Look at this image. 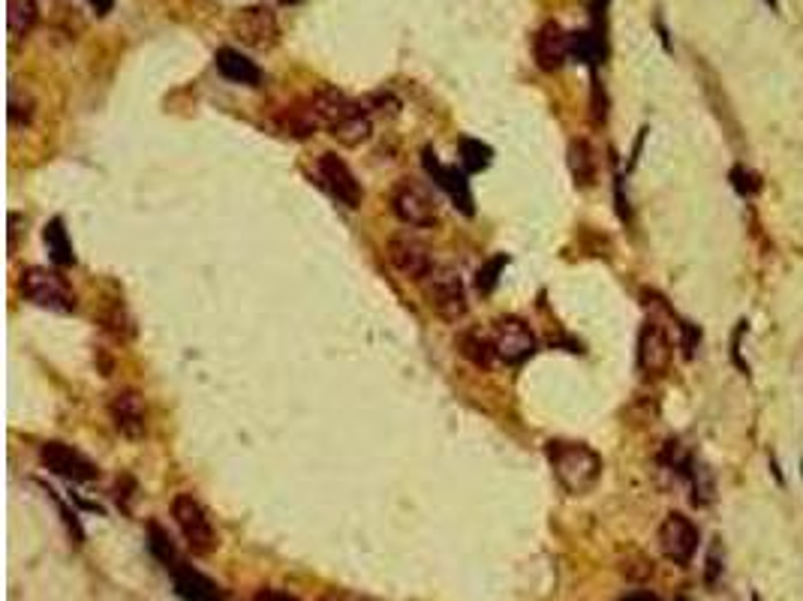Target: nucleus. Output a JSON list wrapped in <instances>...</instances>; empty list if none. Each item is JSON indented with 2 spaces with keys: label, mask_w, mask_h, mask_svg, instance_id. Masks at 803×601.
<instances>
[{
  "label": "nucleus",
  "mask_w": 803,
  "mask_h": 601,
  "mask_svg": "<svg viewBox=\"0 0 803 601\" xmlns=\"http://www.w3.org/2000/svg\"><path fill=\"white\" fill-rule=\"evenodd\" d=\"M548 460L560 487L572 496H587L602 478V457L584 442H548Z\"/></svg>",
  "instance_id": "1"
},
{
  "label": "nucleus",
  "mask_w": 803,
  "mask_h": 601,
  "mask_svg": "<svg viewBox=\"0 0 803 601\" xmlns=\"http://www.w3.org/2000/svg\"><path fill=\"white\" fill-rule=\"evenodd\" d=\"M422 289H425V301L428 307L449 325H458L467 310H470V301H467V286L461 280V274L455 268H434L425 280H422Z\"/></svg>",
  "instance_id": "2"
},
{
  "label": "nucleus",
  "mask_w": 803,
  "mask_h": 601,
  "mask_svg": "<svg viewBox=\"0 0 803 601\" xmlns=\"http://www.w3.org/2000/svg\"><path fill=\"white\" fill-rule=\"evenodd\" d=\"M19 289L28 301H34L43 310H52V313H73L76 310V292L70 289V283L58 271H49L43 265L25 268L19 277Z\"/></svg>",
  "instance_id": "3"
},
{
  "label": "nucleus",
  "mask_w": 803,
  "mask_h": 601,
  "mask_svg": "<svg viewBox=\"0 0 803 601\" xmlns=\"http://www.w3.org/2000/svg\"><path fill=\"white\" fill-rule=\"evenodd\" d=\"M391 211L400 223L413 226V229H428L437 223V202H434L431 190L413 178H404V181L394 184Z\"/></svg>",
  "instance_id": "4"
},
{
  "label": "nucleus",
  "mask_w": 803,
  "mask_h": 601,
  "mask_svg": "<svg viewBox=\"0 0 803 601\" xmlns=\"http://www.w3.org/2000/svg\"><path fill=\"white\" fill-rule=\"evenodd\" d=\"M172 517L187 541V547L199 556H208L217 547V532L205 514V508L190 496V493H178L172 499Z\"/></svg>",
  "instance_id": "5"
},
{
  "label": "nucleus",
  "mask_w": 803,
  "mask_h": 601,
  "mask_svg": "<svg viewBox=\"0 0 803 601\" xmlns=\"http://www.w3.org/2000/svg\"><path fill=\"white\" fill-rule=\"evenodd\" d=\"M698 526L680 514V511H671L662 526H659V550L674 562V565H689L692 556L698 553Z\"/></svg>",
  "instance_id": "6"
},
{
  "label": "nucleus",
  "mask_w": 803,
  "mask_h": 601,
  "mask_svg": "<svg viewBox=\"0 0 803 601\" xmlns=\"http://www.w3.org/2000/svg\"><path fill=\"white\" fill-rule=\"evenodd\" d=\"M491 337H494L500 361H506V364H521L536 352V334L518 316H500L494 322V334Z\"/></svg>",
  "instance_id": "7"
},
{
  "label": "nucleus",
  "mask_w": 803,
  "mask_h": 601,
  "mask_svg": "<svg viewBox=\"0 0 803 601\" xmlns=\"http://www.w3.org/2000/svg\"><path fill=\"white\" fill-rule=\"evenodd\" d=\"M671 358H674V346L668 340V331L656 319L644 322L641 334H638V367H641V373L650 376V379H659V376L668 373Z\"/></svg>",
  "instance_id": "8"
},
{
  "label": "nucleus",
  "mask_w": 803,
  "mask_h": 601,
  "mask_svg": "<svg viewBox=\"0 0 803 601\" xmlns=\"http://www.w3.org/2000/svg\"><path fill=\"white\" fill-rule=\"evenodd\" d=\"M388 259L400 274H404L407 280H416V283H422L437 268L431 262L428 247L419 238H413L410 232H400V235L388 238Z\"/></svg>",
  "instance_id": "9"
},
{
  "label": "nucleus",
  "mask_w": 803,
  "mask_h": 601,
  "mask_svg": "<svg viewBox=\"0 0 803 601\" xmlns=\"http://www.w3.org/2000/svg\"><path fill=\"white\" fill-rule=\"evenodd\" d=\"M232 31L235 37L250 46V49H271L280 40V28L277 19L271 16V10L265 7H247L232 19Z\"/></svg>",
  "instance_id": "10"
},
{
  "label": "nucleus",
  "mask_w": 803,
  "mask_h": 601,
  "mask_svg": "<svg viewBox=\"0 0 803 601\" xmlns=\"http://www.w3.org/2000/svg\"><path fill=\"white\" fill-rule=\"evenodd\" d=\"M109 415H112V424L115 430L124 436V439H133L139 442L145 433H148V412H145V403H142V394L127 388V391H118L109 403Z\"/></svg>",
  "instance_id": "11"
},
{
  "label": "nucleus",
  "mask_w": 803,
  "mask_h": 601,
  "mask_svg": "<svg viewBox=\"0 0 803 601\" xmlns=\"http://www.w3.org/2000/svg\"><path fill=\"white\" fill-rule=\"evenodd\" d=\"M319 181L325 184V190L346 208H358L361 205V187L355 181V175L349 172V166L337 157V154H322L319 157Z\"/></svg>",
  "instance_id": "12"
},
{
  "label": "nucleus",
  "mask_w": 803,
  "mask_h": 601,
  "mask_svg": "<svg viewBox=\"0 0 803 601\" xmlns=\"http://www.w3.org/2000/svg\"><path fill=\"white\" fill-rule=\"evenodd\" d=\"M40 460L46 469H52L55 475H64L70 481H91L97 478V466L76 448L64 445V442H46L40 448Z\"/></svg>",
  "instance_id": "13"
},
{
  "label": "nucleus",
  "mask_w": 803,
  "mask_h": 601,
  "mask_svg": "<svg viewBox=\"0 0 803 601\" xmlns=\"http://www.w3.org/2000/svg\"><path fill=\"white\" fill-rule=\"evenodd\" d=\"M425 169L434 178V184L452 199L455 208H461L464 214H473V193H470V181L464 172H458V166H446L437 160L434 151H425Z\"/></svg>",
  "instance_id": "14"
},
{
  "label": "nucleus",
  "mask_w": 803,
  "mask_h": 601,
  "mask_svg": "<svg viewBox=\"0 0 803 601\" xmlns=\"http://www.w3.org/2000/svg\"><path fill=\"white\" fill-rule=\"evenodd\" d=\"M533 55H536L539 70L557 73L566 64V58L572 55L569 52V34L557 22H545L539 28V34L533 37Z\"/></svg>",
  "instance_id": "15"
},
{
  "label": "nucleus",
  "mask_w": 803,
  "mask_h": 601,
  "mask_svg": "<svg viewBox=\"0 0 803 601\" xmlns=\"http://www.w3.org/2000/svg\"><path fill=\"white\" fill-rule=\"evenodd\" d=\"M334 142H340L343 148H358L373 136V121L370 112L364 109V103H352V109L328 130Z\"/></svg>",
  "instance_id": "16"
},
{
  "label": "nucleus",
  "mask_w": 803,
  "mask_h": 601,
  "mask_svg": "<svg viewBox=\"0 0 803 601\" xmlns=\"http://www.w3.org/2000/svg\"><path fill=\"white\" fill-rule=\"evenodd\" d=\"M172 580H175V592L184 598V601H220V589L211 577H205L202 571H196L193 565H184L178 562L172 571Z\"/></svg>",
  "instance_id": "17"
},
{
  "label": "nucleus",
  "mask_w": 803,
  "mask_h": 601,
  "mask_svg": "<svg viewBox=\"0 0 803 601\" xmlns=\"http://www.w3.org/2000/svg\"><path fill=\"white\" fill-rule=\"evenodd\" d=\"M214 64H217L220 76L229 79V82H235V85L256 88L262 82V70L250 58H244L241 52H235V49H220L217 58H214Z\"/></svg>",
  "instance_id": "18"
},
{
  "label": "nucleus",
  "mask_w": 803,
  "mask_h": 601,
  "mask_svg": "<svg viewBox=\"0 0 803 601\" xmlns=\"http://www.w3.org/2000/svg\"><path fill=\"white\" fill-rule=\"evenodd\" d=\"M280 130H283L286 136H292V139H310L316 130H322V124H319V118H316L310 100H304V103H292V106L283 109V115H280Z\"/></svg>",
  "instance_id": "19"
},
{
  "label": "nucleus",
  "mask_w": 803,
  "mask_h": 601,
  "mask_svg": "<svg viewBox=\"0 0 803 601\" xmlns=\"http://www.w3.org/2000/svg\"><path fill=\"white\" fill-rule=\"evenodd\" d=\"M458 349H461V355L473 364V367H479V370H491L494 364H497V346H494V337H485L482 331H467V334H461V340H458Z\"/></svg>",
  "instance_id": "20"
},
{
  "label": "nucleus",
  "mask_w": 803,
  "mask_h": 601,
  "mask_svg": "<svg viewBox=\"0 0 803 601\" xmlns=\"http://www.w3.org/2000/svg\"><path fill=\"white\" fill-rule=\"evenodd\" d=\"M40 22V7L34 0H10V10H7V28H10V37L13 40H25Z\"/></svg>",
  "instance_id": "21"
},
{
  "label": "nucleus",
  "mask_w": 803,
  "mask_h": 601,
  "mask_svg": "<svg viewBox=\"0 0 803 601\" xmlns=\"http://www.w3.org/2000/svg\"><path fill=\"white\" fill-rule=\"evenodd\" d=\"M569 166H572V175H575V181L581 187H590L596 181V157H593V148L584 139L572 142V148H569Z\"/></svg>",
  "instance_id": "22"
},
{
  "label": "nucleus",
  "mask_w": 803,
  "mask_h": 601,
  "mask_svg": "<svg viewBox=\"0 0 803 601\" xmlns=\"http://www.w3.org/2000/svg\"><path fill=\"white\" fill-rule=\"evenodd\" d=\"M46 244H49V253H52V262H55V265L67 268V265L76 262V256H73V244H70L67 229H64L61 220H52V223L46 226Z\"/></svg>",
  "instance_id": "23"
},
{
  "label": "nucleus",
  "mask_w": 803,
  "mask_h": 601,
  "mask_svg": "<svg viewBox=\"0 0 803 601\" xmlns=\"http://www.w3.org/2000/svg\"><path fill=\"white\" fill-rule=\"evenodd\" d=\"M148 550H151L154 559H160L169 571L181 562V556H178L172 538L166 535V529H163L160 523H148Z\"/></svg>",
  "instance_id": "24"
},
{
  "label": "nucleus",
  "mask_w": 803,
  "mask_h": 601,
  "mask_svg": "<svg viewBox=\"0 0 803 601\" xmlns=\"http://www.w3.org/2000/svg\"><path fill=\"white\" fill-rule=\"evenodd\" d=\"M34 109H37L34 97L13 82L10 85V124L13 127H28L34 121Z\"/></svg>",
  "instance_id": "25"
},
{
  "label": "nucleus",
  "mask_w": 803,
  "mask_h": 601,
  "mask_svg": "<svg viewBox=\"0 0 803 601\" xmlns=\"http://www.w3.org/2000/svg\"><path fill=\"white\" fill-rule=\"evenodd\" d=\"M494 160V151L479 139H461V163L467 172H482Z\"/></svg>",
  "instance_id": "26"
},
{
  "label": "nucleus",
  "mask_w": 803,
  "mask_h": 601,
  "mask_svg": "<svg viewBox=\"0 0 803 601\" xmlns=\"http://www.w3.org/2000/svg\"><path fill=\"white\" fill-rule=\"evenodd\" d=\"M503 268H506V256H494L485 268H479V277H476L479 292H494V286H497Z\"/></svg>",
  "instance_id": "27"
},
{
  "label": "nucleus",
  "mask_w": 803,
  "mask_h": 601,
  "mask_svg": "<svg viewBox=\"0 0 803 601\" xmlns=\"http://www.w3.org/2000/svg\"><path fill=\"white\" fill-rule=\"evenodd\" d=\"M731 184H734L743 196L758 193V187H761V184H758V175H755V172H746V169H740V166L731 172Z\"/></svg>",
  "instance_id": "28"
},
{
  "label": "nucleus",
  "mask_w": 803,
  "mask_h": 601,
  "mask_svg": "<svg viewBox=\"0 0 803 601\" xmlns=\"http://www.w3.org/2000/svg\"><path fill=\"white\" fill-rule=\"evenodd\" d=\"M253 601H295V598L286 595V592H277V589H265V592H259Z\"/></svg>",
  "instance_id": "29"
},
{
  "label": "nucleus",
  "mask_w": 803,
  "mask_h": 601,
  "mask_svg": "<svg viewBox=\"0 0 803 601\" xmlns=\"http://www.w3.org/2000/svg\"><path fill=\"white\" fill-rule=\"evenodd\" d=\"M719 544H713V553H710V571H707V580L713 583L716 580V574H719Z\"/></svg>",
  "instance_id": "30"
},
{
  "label": "nucleus",
  "mask_w": 803,
  "mask_h": 601,
  "mask_svg": "<svg viewBox=\"0 0 803 601\" xmlns=\"http://www.w3.org/2000/svg\"><path fill=\"white\" fill-rule=\"evenodd\" d=\"M88 4L94 7V13H97V16H106V13H112L115 0H88Z\"/></svg>",
  "instance_id": "31"
},
{
  "label": "nucleus",
  "mask_w": 803,
  "mask_h": 601,
  "mask_svg": "<svg viewBox=\"0 0 803 601\" xmlns=\"http://www.w3.org/2000/svg\"><path fill=\"white\" fill-rule=\"evenodd\" d=\"M623 601H656V598L647 595V592H635V595H629V598H623Z\"/></svg>",
  "instance_id": "32"
},
{
  "label": "nucleus",
  "mask_w": 803,
  "mask_h": 601,
  "mask_svg": "<svg viewBox=\"0 0 803 601\" xmlns=\"http://www.w3.org/2000/svg\"><path fill=\"white\" fill-rule=\"evenodd\" d=\"M286 4H295V0H286Z\"/></svg>",
  "instance_id": "33"
}]
</instances>
